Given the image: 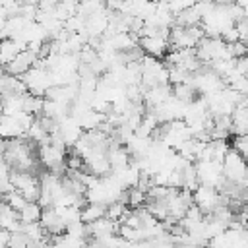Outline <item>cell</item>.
Returning <instances> with one entry per match:
<instances>
[{"mask_svg": "<svg viewBox=\"0 0 248 248\" xmlns=\"http://www.w3.org/2000/svg\"><path fill=\"white\" fill-rule=\"evenodd\" d=\"M227 198L221 196L217 190L209 188V186H203V184H198V188L192 192V203L205 215H211L215 207L219 205H227Z\"/></svg>", "mask_w": 248, "mask_h": 248, "instance_id": "obj_1", "label": "cell"}, {"mask_svg": "<svg viewBox=\"0 0 248 248\" xmlns=\"http://www.w3.org/2000/svg\"><path fill=\"white\" fill-rule=\"evenodd\" d=\"M221 169H223V176H225L227 182L246 188V163H244V157H240L238 153L229 149V153L221 161Z\"/></svg>", "mask_w": 248, "mask_h": 248, "instance_id": "obj_2", "label": "cell"}, {"mask_svg": "<svg viewBox=\"0 0 248 248\" xmlns=\"http://www.w3.org/2000/svg\"><path fill=\"white\" fill-rule=\"evenodd\" d=\"M194 167H196V176H198L200 184L209 186L217 192L221 190V186L225 184L221 163H217V161H198V163H194Z\"/></svg>", "mask_w": 248, "mask_h": 248, "instance_id": "obj_3", "label": "cell"}, {"mask_svg": "<svg viewBox=\"0 0 248 248\" xmlns=\"http://www.w3.org/2000/svg\"><path fill=\"white\" fill-rule=\"evenodd\" d=\"M21 81L25 83L29 95L43 97V99H45V93L52 87L48 70H45V68H37V66H33L31 70H27V72L21 76Z\"/></svg>", "mask_w": 248, "mask_h": 248, "instance_id": "obj_4", "label": "cell"}, {"mask_svg": "<svg viewBox=\"0 0 248 248\" xmlns=\"http://www.w3.org/2000/svg\"><path fill=\"white\" fill-rule=\"evenodd\" d=\"M140 46L145 52V56L159 60L161 56H165L169 48V29H163L161 33L151 35V37H140Z\"/></svg>", "mask_w": 248, "mask_h": 248, "instance_id": "obj_5", "label": "cell"}, {"mask_svg": "<svg viewBox=\"0 0 248 248\" xmlns=\"http://www.w3.org/2000/svg\"><path fill=\"white\" fill-rule=\"evenodd\" d=\"M39 159H41V163H43L46 169H50L48 172L60 174V169L64 167V161H66V151L56 149V147H52L50 143H48V145H41V147H39Z\"/></svg>", "mask_w": 248, "mask_h": 248, "instance_id": "obj_6", "label": "cell"}, {"mask_svg": "<svg viewBox=\"0 0 248 248\" xmlns=\"http://www.w3.org/2000/svg\"><path fill=\"white\" fill-rule=\"evenodd\" d=\"M120 229V225L116 221H110L107 217H101L93 223L87 225V240H103L107 236L116 234Z\"/></svg>", "mask_w": 248, "mask_h": 248, "instance_id": "obj_7", "label": "cell"}, {"mask_svg": "<svg viewBox=\"0 0 248 248\" xmlns=\"http://www.w3.org/2000/svg\"><path fill=\"white\" fill-rule=\"evenodd\" d=\"M39 58L33 54V52H29L27 48L25 50H21L8 66H4L6 68V74L8 76H16V78H21L27 70H31L33 66H35V62H37Z\"/></svg>", "mask_w": 248, "mask_h": 248, "instance_id": "obj_8", "label": "cell"}, {"mask_svg": "<svg viewBox=\"0 0 248 248\" xmlns=\"http://www.w3.org/2000/svg\"><path fill=\"white\" fill-rule=\"evenodd\" d=\"M248 132V112H246V99L234 107L231 114V136H246Z\"/></svg>", "mask_w": 248, "mask_h": 248, "instance_id": "obj_9", "label": "cell"}, {"mask_svg": "<svg viewBox=\"0 0 248 248\" xmlns=\"http://www.w3.org/2000/svg\"><path fill=\"white\" fill-rule=\"evenodd\" d=\"M107 161H108L110 170H114V169L126 167V165L130 163V155H128V151L124 149V145L116 143V141L110 138V145L107 147Z\"/></svg>", "mask_w": 248, "mask_h": 248, "instance_id": "obj_10", "label": "cell"}, {"mask_svg": "<svg viewBox=\"0 0 248 248\" xmlns=\"http://www.w3.org/2000/svg\"><path fill=\"white\" fill-rule=\"evenodd\" d=\"M25 136V130L19 126V122L16 120V116H6V114H0V138L10 141V140H17V138H23Z\"/></svg>", "mask_w": 248, "mask_h": 248, "instance_id": "obj_11", "label": "cell"}, {"mask_svg": "<svg viewBox=\"0 0 248 248\" xmlns=\"http://www.w3.org/2000/svg\"><path fill=\"white\" fill-rule=\"evenodd\" d=\"M21 50H25V45H21L19 41H14V39L0 41V68L8 66Z\"/></svg>", "mask_w": 248, "mask_h": 248, "instance_id": "obj_12", "label": "cell"}, {"mask_svg": "<svg viewBox=\"0 0 248 248\" xmlns=\"http://www.w3.org/2000/svg\"><path fill=\"white\" fill-rule=\"evenodd\" d=\"M19 227H21V223L17 219V213L10 205L0 202V229H4L10 234H14V232H19Z\"/></svg>", "mask_w": 248, "mask_h": 248, "instance_id": "obj_13", "label": "cell"}, {"mask_svg": "<svg viewBox=\"0 0 248 248\" xmlns=\"http://www.w3.org/2000/svg\"><path fill=\"white\" fill-rule=\"evenodd\" d=\"M169 97H170V87H169V85H155V87L143 91V101L147 103L149 108L159 107V105L165 103Z\"/></svg>", "mask_w": 248, "mask_h": 248, "instance_id": "obj_14", "label": "cell"}, {"mask_svg": "<svg viewBox=\"0 0 248 248\" xmlns=\"http://www.w3.org/2000/svg\"><path fill=\"white\" fill-rule=\"evenodd\" d=\"M23 101H25V95H4V97H0L2 114L16 116L17 112H23Z\"/></svg>", "mask_w": 248, "mask_h": 248, "instance_id": "obj_15", "label": "cell"}, {"mask_svg": "<svg viewBox=\"0 0 248 248\" xmlns=\"http://www.w3.org/2000/svg\"><path fill=\"white\" fill-rule=\"evenodd\" d=\"M200 23H202V17H200V14L196 12L194 6L188 8V10H184L182 14L174 16V25H176V27L188 29V27H196V25H200Z\"/></svg>", "mask_w": 248, "mask_h": 248, "instance_id": "obj_16", "label": "cell"}, {"mask_svg": "<svg viewBox=\"0 0 248 248\" xmlns=\"http://www.w3.org/2000/svg\"><path fill=\"white\" fill-rule=\"evenodd\" d=\"M41 213H43V209H41V205L37 202H27L25 207L17 213V219L23 225H27V223H39Z\"/></svg>", "mask_w": 248, "mask_h": 248, "instance_id": "obj_17", "label": "cell"}, {"mask_svg": "<svg viewBox=\"0 0 248 248\" xmlns=\"http://www.w3.org/2000/svg\"><path fill=\"white\" fill-rule=\"evenodd\" d=\"M105 217V205H99V203H85L81 209H79V221L89 225L97 219Z\"/></svg>", "mask_w": 248, "mask_h": 248, "instance_id": "obj_18", "label": "cell"}, {"mask_svg": "<svg viewBox=\"0 0 248 248\" xmlns=\"http://www.w3.org/2000/svg\"><path fill=\"white\" fill-rule=\"evenodd\" d=\"M19 232L27 238V242H29V244L39 242V240H43V238H46V236H48V234L45 232V229H43L39 223H27V225H23V223H21Z\"/></svg>", "mask_w": 248, "mask_h": 248, "instance_id": "obj_19", "label": "cell"}, {"mask_svg": "<svg viewBox=\"0 0 248 248\" xmlns=\"http://www.w3.org/2000/svg\"><path fill=\"white\" fill-rule=\"evenodd\" d=\"M52 211H54V215L66 227L72 225V223H76V221H79V209L78 207H52Z\"/></svg>", "mask_w": 248, "mask_h": 248, "instance_id": "obj_20", "label": "cell"}, {"mask_svg": "<svg viewBox=\"0 0 248 248\" xmlns=\"http://www.w3.org/2000/svg\"><path fill=\"white\" fill-rule=\"evenodd\" d=\"M209 145H211V161H217V163H221L231 149L227 140H211Z\"/></svg>", "mask_w": 248, "mask_h": 248, "instance_id": "obj_21", "label": "cell"}, {"mask_svg": "<svg viewBox=\"0 0 248 248\" xmlns=\"http://www.w3.org/2000/svg\"><path fill=\"white\" fill-rule=\"evenodd\" d=\"M126 211H128V205L124 202H112L105 207V217L110 221H118V219H122V215Z\"/></svg>", "mask_w": 248, "mask_h": 248, "instance_id": "obj_22", "label": "cell"}, {"mask_svg": "<svg viewBox=\"0 0 248 248\" xmlns=\"http://www.w3.org/2000/svg\"><path fill=\"white\" fill-rule=\"evenodd\" d=\"M64 234H68V236H72V238L87 240V225H85V223H81V221H76V223H72V225H68V227H66Z\"/></svg>", "mask_w": 248, "mask_h": 248, "instance_id": "obj_23", "label": "cell"}, {"mask_svg": "<svg viewBox=\"0 0 248 248\" xmlns=\"http://www.w3.org/2000/svg\"><path fill=\"white\" fill-rule=\"evenodd\" d=\"M2 202H4L6 205H10L16 213H19V211L25 207V203H27V202L19 196V192H16V190H14V192H10L8 196H4V198H2Z\"/></svg>", "mask_w": 248, "mask_h": 248, "instance_id": "obj_24", "label": "cell"}, {"mask_svg": "<svg viewBox=\"0 0 248 248\" xmlns=\"http://www.w3.org/2000/svg\"><path fill=\"white\" fill-rule=\"evenodd\" d=\"M145 194L143 192H140L138 188H130L128 192H126V205H132V207H141L143 205V202H145Z\"/></svg>", "mask_w": 248, "mask_h": 248, "instance_id": "obj_25", "label": "cell"}, {"mask_svg": "<svg viewBox=\"0 0 248 248\" xmlns=\"http://www.w3.org/2000/svg\"><path fill=\"white\" fill-rule=\"evenodd\" d=\"M246 141H248V138L246 136H232V143H231V149L234 151V153H238L240 157H246Z\"/></svg>", "mask_w": 248, "mask_h": 248, "instance_id": "obj_26", "label": "cell"}, {"mask_svg": "<svg viewBox=\"0 0 248 248\" xmlns=\"http://www.w3.org/2000/svg\"><path fill=\"white\" fill-rule=\"evenodd\" d=\"M8 248H29V242L21 232H14V234H10Z\"/></svg>", "mask_w": 248, "mask_h": 248, "instance_id": "obj_27", "label": "cell"}, {"mask_svg": "<svg viewBox=\"0 0 248 248\" xmlns=\"http://www.w3.org/2000/svg\"><path fill=\"white\" fill-rule=\"evenodd\" d=\"M232 70H234L238 76L246 78V74H248V60H246V56L236 58V60H234V66H232Z\"/></svg>", "mask_w": 248, "mask_h": 248, "instance_id": "obj_28", "label": "cell"}, {"mask_svg": "<svg viewBox=\"0 0 248 248\" xmlns=\"http://www.w3.org/2000/svg\"><path fill=\"white\" fill-rule=\"evenodd\" d=\"M16 188H14V184H12V180H10V176L8 178H4V180H0V198H4V196H8L10 192H14Z\"/></svg>", "mask_w": 248, "mask_h": 248, "instance_id": "obj_29", "label": "cell"}, {"mask_svg": "<svg viewBox=\"0 0 248 248\" xmlns=\"http://www.w3.org/2000/svg\"><path fill=\"white\" fill-rule=\"evenodd\" d=\"M8 240H10V232L0 229V248H8Z\"/></svg>", "mask_w": 248, "mask_h": 248, "instance_id": "obj_30", "label": "cell"}, {"mask_svg": "<svg viewBox=\"0 0 248 248\" xmlns=\"http://www.w3.org/2000/svg\"><path fill=\"white\" fill-rule=\"evenodd\" d=\"M4 151H6V140L0 138V155H4Z\"/></svg>", "mask_w": 248, "mask_h": 248, "instance_id": "obj_31", "label": "cell"}, {"mask_svg": "<svg viewBox=\"0 0 248 248\" xmlns=\"http://www.w3.org/2000/svg\"><path fill=\"white\" fill-rule=\"evenodd\" d=\"M2 74H4V70H2V68H0V76H2Z\"/></svg>", "mask_w": 248, "mask_h": 248, "instance_id": "obj_32", "label": "cell"}]
</instances>
